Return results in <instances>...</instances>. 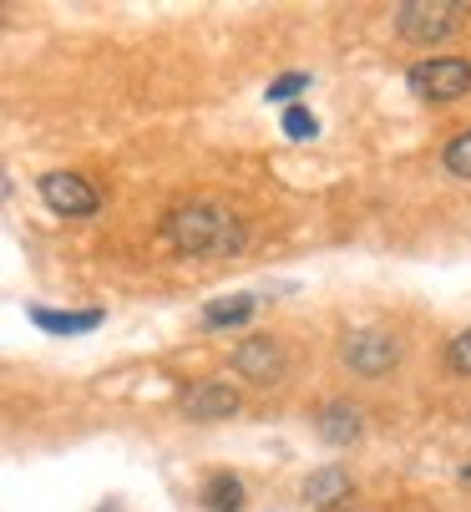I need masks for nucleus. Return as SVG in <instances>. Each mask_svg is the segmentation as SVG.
Listing matches in <instances>:
<instances>
[{
    "label": "nucleus",
    "instance_id": "f257e3e1",
    "mask_svg": "<svg viewBox=\"0 0 471 512\" xmlns=\"http://www.w3.org/2000/svg\"><path fill=\"white\" fill-rule=\"evenodd\" d=\"M168 239L178 254L193 259H233L244 249V224L218 203H188L168 218Z\"/></svg>",
    "mask_w": 471,
    "mask_h": 512
},
{
    "label": "nucleus",
    "instance_id": "f03ea898",
    "mask_svg": "<svg viewBox=\"0 0 471 512\" xmlns=\"http://www.w3.org/2000/svg\"><path fill=\"white\" fill-rule=\"evenodd\" d=\"M406 87L411 97L421 102H456L471 92V61L466 56H431V61H416L406 71Z\"/></svg>",
    "mask_w": 471,
    "mask_h": 512
},
{
    "label": "nucleus",
    "instance_id": "7ed1b4c3",
    "mask_svg": "<svg viewBox=\"0 0 471 512\" xmlns=\"http://www.w3.org/2000/svg\"><path fill=\"white\" fill-rule=\"evenodd\" d=\"M456 6H441V0H406V6L390 11V21H396V36L411 41V46H436L456 31Z\"/></svg>",
    "mask_w": 471,
    "mask_h": 512
},
{
    "label": "nucleus",
    "instance_id": "20e7f679",
    "mask_svg": "<svg viewBox=\"0 0 471 512\" xmlns=\"http://www.w3.org/2000/svg\"><path fill=\"white\" fill-rule=\"evenodd\" d=\"M401 360V340L390 335V330H350L345 335V365L355 376H385L390 365Z\"/></svg>",
    "mask_w": 471,
    "mask_h": 512
},
{
    "label": "nucleus",
    "instance_id": "39448f33",
    "mask_svg": "<svg viewBox=\"0 0 471 512\" xmlns=\"http://www.w3.org/2000/svg\"><path fill=\"white\" fill-rule=\"evenodd\" d=\"M284 365H289V355L274 335H249L239 350H233V371H239L244 381H254V386H274L284 376Z\"/></svg>",
    "mask_w": 471,
    "mask_h": 512
},
{
    "label": "nucleus",
    "instance_id": "423d86ee",
    "mask_svg": "<svg viewBox=\"0 0 471 512\" xmlns=\"http://www.w3.org/2000/svg\"><path fill=\"white\" fill-rule=\"evenodd\" d=\"M41 198H46V208L51 213H61V218H92L97 213V188L92 183H82V178H76V173H46L41 183Z\"/></svg>",
    "mask_w": 471,
    "mask_h": 512
},
{
    "label": "nucleus",
    "instance_id": "0eeeda50",
    "mask_svg": "<svg viewBox=\"0 0 471 512\" xmlns=\"http://www.w3.org/2000/svg\"><path fill=\"white\" fill-rule=\"evenodd\" d=\"M239 406H244V396H239V386H228V381H193L183 391V416L188 421H228Z\"/></svg>",
    "mask_w": 471,
    "mask_h": 512
},
{
    "label": "nucleus",
    "instance_id": "6e6552de",
    "mask_svg": "<svg viewBox=\"0 0 471 512\" xmlns=\"http://www.w3.org/2000/svg\"><path fill=\"white\" fill-rule=\"evenodd\" d=\"M314 431H320V442H330V447H350L365 431V411L350 406V401H330V406L314 411Z\"/></svg>",
    "mask_w": 471,
    "mask_h": 512
},
{
    "label": "nucleus",
    "instance_id": "1a4fd4ad",
    "mask_svg": "<svg viewBox=\"0 0 471 512\" xmlns=\"http://www.w3.org/2000/svg\"><path fill=\"white\" fill-rule=\"evenodd\" d=\"M31 325L46 330V335H92V330H102V310H46V305H31Z\"/></svg>",
    "mask_w": 471,
    "mask_h": 512
},
{
    "label": "nucleus",
    "instance_id": "9d476101",
    "mask_svg": "<svg viewBox=\"0 0 471 512\" xmlns=\"http://www.w3.org/2000/svg\"><path fill=\"white\" fill-rule=\"evenodd\" d=\"M350 497V477L340 472V467H320L309 482H304V502L309 507H335V502H345Z\"/></svg>",
    "mask_w": 471,
    "mask_h": 512
},
{
    "label": "nucleus",
    "instance_id": "9b49d317",
    "mask_svg": "<svg viewBox=\"0 0 471 512\" xmlns=\"http://www.w3.org/2000/svg\"><path fill=\"white\" fill-rule=\"evenodd\" d=\"M244 497H249V492H244V482L233 477V472H213L208 487H203V507H208V512H239Z\"/></svg>",
    "mask_w": 471,
    "mask_h": 512
},
{
    "label": "nucleus",
    "instance_id": "f8f14e48",
    "mask_svg": "<svg viewBox=\"0 0 471 512\" xmlns=\"http://www.w3.org/2000/svg\"><path fill=\"white\" fill-rule=\"evenodd\" d=\"M254 310H259L254 295H228V300H213V305L203 310V325H208V330H233V325H244Z\"/></svg>",
    "mask_w": 471,
    "mask_h": 512
},
{
    "label": "nucleus",
    "instance_id": "ddd939ff",
    "mask_svg": "<svg viewBox=\"0 0 471 512\" xmlns=\"http://www.w3.org/2000/svg\"><path fill=\"white\" fill-rule=\"evenodd\" d=\"M441 163H446V173H456V178H466V183H471V132H456V137L446 142Z\"/></svg>",
    "mask_w": 471,
    "mask_h": 512
},
{
    "label": "nucleus",
    "instance_id": "4468645a",
    "mask_svg": "<svg viewBox=\"0 0 471 512\" xmlns=\"http://www.w3.org/2000/svg\"><path fill=\"white\" fill-rule=\"evenodd\" d=\"M284 137H294V142H309V137H320V117H314L309 107H284Z\"/></svg>",
    "mask_w": 471,
    "mask_h": 512
},
{
    "label": "nucleus",
    "instance_id": "2eb2a0df",
    "mask_svg": "<svg viewBox=\"0 0 471 512\" xmlns=\"http://www.w3.org/2000/svg\"><path fill=\"white\" fill-rule=\"evenodd\" d=\"M309 92V77H304V71H284V77L279 82H269V102H294V97H304Z\"/></svg>",
    "mask_w": 471,
    "mask_h": 512
},
{
    "label": "nucleus",
    "instance_id": "dca6fc26",
    "mask_svg": "<svg viewBox=\"0 0 471 512\" xmlns=\"http://www.w3.org/2000/svg\"><path fill=\"white\" fill-rule=\"evenodd\" d=\"M446 365L456 376H471V330H461L451 345H446Z\"/></svg>",
    "mask_w": 471,
    "mask_h": 512
},
{
    "label": "nucleus",
    "instance_id": "f3484780",
    "mask_svg": "<svg viewBox=\"0 0 471 512\" xmlns=\"http://www.w3.org/2000/svg\"><path fill=\"white\" fill-rule=\"evenodd\" d=\"M461 482H471V467H461Z\"/></svg>",
    "mask_w": 471,
    "mask_h": 512
}]
</instances>
